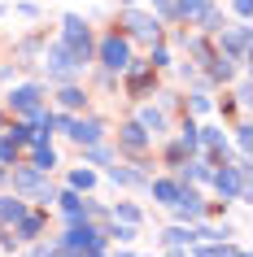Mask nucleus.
I'll use <instances>...</instances> for the list:
<instances>
[{"label":"nucleus","instance_id":"nucleus-1","mask_svg":"<svg viewBox=\"0 0 253 257\" xmlns=\"http://www.w3.org/2000/svg\"><path fill=\"white\" fill-rule=\"evenodd\" d=\"M61 44L74 53L79 66L92 61V31H88V22H83L79 14H66V22H61Z\"/></svg>","mask_w":253,"mask_h":257},{"label":"nucleus","instance_id":"nucleus-2","mask_svg":"<svg viewBox=\"0 0 253 257\" xmlns=\"http://www.w3.org/2000/svg\"><path fill=\"white\" fill-rule=\"evenodd\" d=\"M44 70H48V79H53V83H74L83 74V66L74 61V53H70L61 40L48 44V53H44Z\"/></svg>","mask_w":253,"mask_h":257},{"label":"nucleus","instance_id":"nucleus-3","mask_svg":"<svg viewBox=\"0 0 253 257\" xmlns=\"http://www.w3.org/2000/svg\"><path fill=\"white\" fill-rule=\"evenodd\" d=\"M101 66H105L109 74L127 70V66H131V40H127V35H118V31H114V35H105V40H101Z\"/></svg>","mask_w":253,"mask_h":257},{"label":"nucleus","instance_id":"nucleus-4","mask_svg":"<svg viewBox=\"0 0 253 257\" xmlns=\"http://www.w3.org/2000/svg\"><path fill=\"white\" fill-rule=\"evenodd\" d=\"M14 192L22 196V201H53V188L44 183V175L35 170V166H27V170H14Z\"/></svg>","mask_w":253,"mask_h":257},{"label":"nucleus","instance_id":"nucleus-5","mask_svg":"<svg viewBox=\"0 0 253 257\" xmlns=\"http://www.w3.org/2000/svg\"><path fill=\"white\" fill-rule=\"evenodd\" d=\"M218 53L227 61H244L249 57V27L240 22V27H218Z\"/></svg>","mask_w":253,"mask_h":257},{"label":"nucleus","instance_id":"nucleus-6","mask_svg":"<svg viewBox=\"0 0 253 257\" xmlns=\"http://www.w3.org/2000/svg\"><path fill=\"white\" fill-rule=\"evenodd\" d=\"M122 27H127V35H135V40H157L161 35V18L144 14V9H122Z\"/></svg>","mask_w":253,"mask_h":257},{"label":"nucleus","instance_id":"nucleus-7","mask_svg":"<svg viewBox=\"0 0 253 257\" xmlns=\"http://www.w3.org/2000/svg\"><path fill=\"white\" fill-rule=\"evenodd\" d=\"M40 96H44L40 83H22V87H14V92H9V109H14V113H22V118H35V113L44 109Z\"/></svg>","mask_w":253,"mask_h":257},{"label":"nucleus","instance_id":"nucleus-8","mask_svg":"<svg viewBox=\"0 0 253 257\" xmlns=\"http://www.w3.org/2000/svg\"><path fill=\"white\" fill-rule=\"evenodd\" d=\"M61 244H70V248H105V235L83 218V222H70V231L61 235Z\"/></svg>","mask_w":253,"mask_h":257},{"label":"nucleus","instance_id":"nucleus-9","mask_svg":"<svg viewBox=\"0 0 253 257\" xmlns=\"http://www.w3.org/2000/svg\"><path fill=\"white\" fill-rule=\"evenodd\" d=\"M171 209H175V218H179V222H197V218L205 214V201H201L197 188H188V183H184V192H179V201H175Z\"/></svg>","mask_w":253,"mask_h":257},{"label":"nucleus","instance_id":"nucleus-10","mask_svg":"<svg viewBox=\"0 0 253 257\" xmlns=\"http://www.w3.org/2000/svg\"><path fill=\"white\" fill-rule=\"evenodd\" d=\"M210 14H214L210 0H175V18H184L188 27H201Z\"/></svg>","mask_w":253,"mask_h":257},{"label":"nucleus","instance_id":"nucleus-11","mask_svg":"<svg viewBox=\"0 0 253 257\" xmlns=\"http://www.w3.org/2000/svg\"><path fill=\"white\" fill-rule=\"evenodd\" d=\"M57 201H61V214H66V222H83V218H88V201H83V192L66 188Z\"/></svg>","mask_w":253,"mask_h":257},{"label":"nucleus","instance_id":"nucleus-12","mask_svg":"<svg viewBox=\"0 0 253 257\" xmlns=\"http://www.w3.org/2000/svg\"><path fill=\"white\" fill-rule=\"evenodd\" d=\"M118 144L131 153H144L148 149V131L140 126V122H127V126H118Z\"/></svg>","mask_w":253,"mask_h":257},{"label":"nucleus","instance_id":"nucleus-13","mask_svg":"<svg viewBox=\"0 0 253 257\" xmlns=\"http://www.w3.org/2000/svg\"><path fill=\"white\" fill-rule=\"evenodd\" d=\"M197 131H201V126H197ZM197 140H201V144H205V149L214 153V166H223V162H227V136L218 131V126H205V131H201Z\"/></svg>","mask_w":253,"mask_h":257},{"label":"nucleus","instance_id":"nucleus-14","mask_svg":"<svg viewBox=\"0 0 253 257\" xmlns=\"http://www.w3.org/2000/svg\"><path fill=\"white\" fill-rule=\"evenodd\" d=\"M31 166H35L40 175H48V170L57 166V149L48 144V140H35V144H31Z\"/></svg>","mask_w":253,"mask_h":257},{"label":"nucleus","instance_id":"nucleus-15","mask_svg":"<svg viewBox=\"0 0 253 257\" xmlns=\"http://www.w3.org/2000/svg\"><path fill=\"white\" fill-rule=\"evenodd\" d=\"M148 192H153V201L175 205V201H179V192H184V183H179V179H153V183H148Z\"/></svg>","mask_w":253,"mask_h":257},{"label":"nucleus","instance_id":"nucleus-16","mask_svg":"<svg viewBox=\"0 0 253 257\" xmlns=\"http://www.w3.org/2000/svg\"><path fill=\"white\" fill-rule=\"evenodd\" d=\"M135 122H140V126L148 131V140L166 131V113H161V109H153V105H140V113H135Z\"/></svg>","mask_w":253,"mask_h":257},{"label":"nucleus","instance_id":"nucleus-17","mask_svg":"<svg viewBox=\"0 0 253 257\" xmlns=\"http://www.w3.org/2000/svg\"><path fill=\"white\" fill-rule=\"evenodd\" d=\"M148 79H153V66H148V61H131V66H127V87H131V96L144 92Z\"/></svg>","mask_w":253,"mask_h":257},{"label":"nucleus","instance_id":"nucleus-18","mask_svg":"<svg viewBox=\"0 0 253 257\" xmlns=\"http://www.w3.org/2000/svg\"><path fill=\"white\" fill-rule=\"evenodd\" d=\"M57 105L74 113V109H83V105H88V92H83L79 83H61V92H57Z\"/></svg>","mask_w":253,"mask_h":257},{"label":"nucleus","instance_id":"nucleus-19","mask_svg":"<svg viewBox=\"0 0 253 257\" xmlns=\"http://www.w3.org/2000/svg\"><path fill=\"white\" fill-rule=\"evenodd\" d=\"M22 214H27V201H22V196H0V227L18 222Z\"/></svg>","mask_w":253,"mask_h":257},{"label":"nucleus","instance_id":"nucleus-20","mask_svg":"<svg viewBox=\"0 0 253 257\" xmlns=\"http://www.w3.org/2000/svg\"><path fill=\"white\" fill-rule=\"evenodd\" d=\"M109 179L118 183V188H148V179L140 170H127V166H109Z\"/></svg>","mask_w":253,"mask_h":257},{"label":"nucleus","instance_id":"nucleus-21","mask_svg":"<svg viewBox=\"0 0 253 257\" xmlns=\"http://www.w3.org/2000/svg\"><path fill=\"white\" fill-rule=\"evenodd\" d=\"M14 227H18V240H40V231H44V218L27 209V214H22V218L14 222Z\"/></svg>","mask_w":253,"mask_h":257},{"label":"nucleus","instance_id":"nucleus-22","mask_svg":"<svg viewBox=\"0 0 253 257\" xmlns=\"http://www.w3.org/2000/svg\"><path fill=\"white\" fill-rule=\"evenodd\" d=\"M109 214H114V222H127V227H140V222H144V214H140V209H135V205H114V209H109Z\"/></svg>","mask_w":253,"mask_h":257},{"label":"nucleus","instance_id":"nucleus-23","mask_svg":"<svg viewBox=\"0 0 253 257\" xmlns=\"http://www.w3.org/2000/svg\"><path fill=\"white\" fill-rule=\"evenodd\" d=\"M161 240H166V248H184V244H192V227H166Z\"/></svg>","mask_w":253,"mask_h":257},{"label":"nucleus","instance_id":"nucleus-24","mask_svg":"<svg viewBox=\"0 0 253 257\" xmlns=\"http://www.w3.org/2000/svg\"><path fill=\"white\" fill-rule=\"evenodd\" d=\"M70 188H74V192H92L96 188V175H92V170H70Z\"/></svg>","mask_w":253,"mask_h":257},{"label":"nucleus","instance_id":"nucleus-25","mask_svg":"<svg viewBox=\"0 0 253 257\" xmlns=\"http://www.w3.org/2000/svg\"><path fill=\"white\" fill-rule=\"evenodd\" d=\"M5 131H9V140H14L18 149H22V144H31V140H35V136H31V122H14V126H5Z\"/></svg>","mask_w":253,"mask_h":257},{"label":"nucleus","instance_id":"nucleus-26","mask_svg":"<svg viewBox=\"0 0 253 257\" xmlns=\"http://www.w3.org/2000/svg\"><path fill=\"white\" fill-rule=\"evenodd\" d=\"M105 235H109V240H118V244H131V240H135V227H127V222H114Z\"/></svg>","mask_w":253,"mask_h":257},{"label":"nucleus","instance_id":"nucleus-27","mask_svg":"<svg viewBox=\"0 0 253 257\" xmlns=\"http://www.w3.org/2000/svg\"><path fill=\"white\" fill-rule=\"evenodd\" d=\"M188 157H192V153H188V149H184V140H179V144H171V149H166V162H171V166H175V170H179V166H184V162H188Z\"/></svg>","mask_w":253,"mask_h":257},{"label":"nucleus","instance_id":"nucleus-28","mask_svg":"<svg viewBox=\"0 0 253 257\" xmlns=\"http://www.w3.org/2000/svg\"><path fill=\"white\" fill-rule=\"evenodd\" d=\"M148 66H153V70L171 66V53H166V44H157V40H153V57H148Z\"/></svg>","mask_w":253,"mask_h":257},{"label":"nucleus","instance_id":"nucleus-29","mask_svg":"<svg viewBox=\"0 0 253 257\" xmlns=\"http://www.w3.org/2000/svg\"><path fill=\"white\" fill-rule=\"evenodd\" d=\"M0 162H18V144L9 136H0Z\"/></svg>","mask_w":253,"mask_h":257},{"label":"nucleus","instance_id":"nucleus-30","mask_svg":"<svg viewBox=\"0 0 253 257\" xmlns=\"http://www.w3.org/2000/svg\"><path fill=\"white\" fill-rule=\"evenodd\" d=\"M35 53H40V40H22L18 44V61H31Z\"/></svg>","mask_w":253,"mask_h":257},{"label":"nucleus","instance_id":"nucleus-31","mask_svg":"<svg viewBox=\"0 0 253 257\" xmlns=\"http://www.w3.org/2000/svg\"><path fill=\"white\" fill-rule=\"evenodd\" d=\"M188 105H192V113H210V109H214V100H210L205 92H197L192 100H188Z\"/></svg>","mask_w":253,"mask_h":257},{"label":"nucleus","instance_id":"nucleus-32","mask_svg":"<svg viewBox=\"0 0 253 257\" xmlns=\"http://www.w3.org/2000/svg\"><path fill=\"white\" fill-rule=\"evenodd\" d=\"M236 144H240V153H249V126H236Z\"/></svg>","mask_w":253,"mask_h":257},{"label":"nucleus","instance_id":"nucleus-33","mask_svg":"<svg viewBox=\"0 0 253 257\" xmlns=\"http://www.w3.org/2000/svg\"><path fill=\"white\" fill-rule=\"evenodd\" d=\"M231 9H236L240 18H249V9H253V0H231Z\"/></svg>","mask_w":253,"mask_h":257},{"label":"nucleus","instance_id":"nucleus-34","mask_svg":"<svg viewBox=\"0 0 253 257\" xmlns=\"http://www.w3.org/2000/svg\"><path fill=\"white\" fill-rule=\"evenodd\" d=\"M5 179H9V175H5V166H0V183H5Z\"/></svg>","mask_w":253,"mask_h":257},{"label":"nucleus","instance_id":"nucleus-35","mask_svg":"<svg viewBox=\"0 0 253 257\" xmlns=\"http://www.w3.org/2000/svg\"><path fill=\"white\" fill-rule=\"evenodd\" d=\"M0 131H5V113H0Z\"/></svg>","mask_w":253,"mask_h":257},{"label":"nucleus","instance_id":"nucleus-36","mask_svg":"<svg viewBox=\"0 0 253 257\" xmlns=\"http://www.w3.org/2000/svg\"><path fill=\"white\" fill-rule=\"evenodd\" d=\"M118 257H135V253H118Z\"/></svg>","mask_w":253,"mask_h":257}]
</instances>
